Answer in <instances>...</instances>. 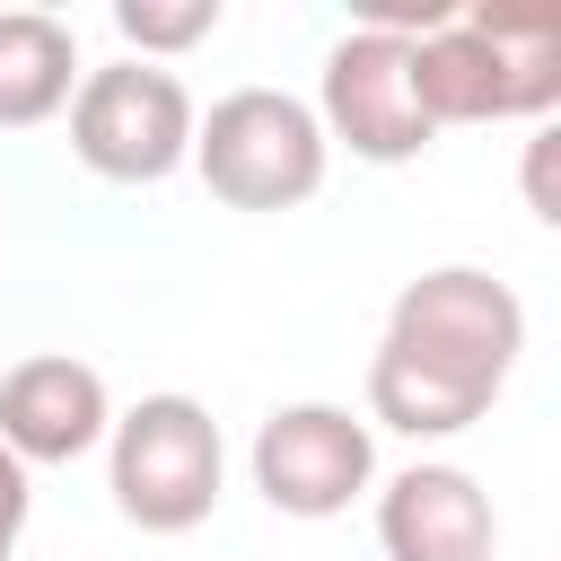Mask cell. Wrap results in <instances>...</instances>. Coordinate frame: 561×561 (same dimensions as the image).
I'll list each match as a JSON object with an SVG mask.
<instances>
[{
  "label": "cell",
  "instance_id": "obj_3",
  "mask_svg": "<svg viewBox=\"0 0 561 561\" xmlns=\"http://www.w3.org/2000/svg\"><path fill=\"white\" fill-rule=\"evenodd\" d=\"M219 482H228V438H219L202 394H140L131 412H114V430H105V491H114L123 526L193 535L219 508Z\"/></svg>",
  "mask_w": 561,
  "mask_h": 561
},
{
  "label": "cell",
  "instance_id": "obj_5",
  "mask_svg": "<svg viewBox=\"0 0 561 561\" xmlns=\"http://www.w3.org/2000/svg\"><path fill=\"white\" fill-rule=\"evenodd\" d=\"M70 158L88 175H105V184H167L175 167H193V88L167 61L79 70Z\"/></svg>",
  "mask_w": 561,
  "mask_h": 561
},
{
  "label": "cell",
  "instance_id": "obj_10",
  "mask_svg": "<svg viewBox=\"0 0 561 561\" xmlns=\"http://www.w3.org/2000/svg\"><path fill=\"white\" fill-rule=\"evenodd\" d=\"M79 96V35L53 9H0V131H35Z\"/></svg>",
  "mask_w": 561,
  "mask_h": 561
},
{
  "label": "cell",
  "instance_id": "obj_6",
  "mask_svg": "<svg viewBox=\"0 0 561 561\" xmlns=\"http://www.w3.org/2000/svg\"><path fill=\"white\" fill-rule=\"evenodd\" d=\"M316 123H324V149H351L368 167H403L421 158L438 131L412 96V35L394 26H351L333 53H324V88H316Z\"/></svg>",
  "mask_w": 561,
  "mask_h": 561
},
{
  "label": "cell",
  "instance_id": "obj_12",
  "mask_svg": "<svg viewBox=\"0 0 561 561\" xmlns=\"http://www.w3.org/2000/svg\"><path fill=\"white\" fill-rule=\"evenodd\" d=\"M26 508H35V491H26V465L0 447V561H18V535H26Z\"/></svg>",
  "mask_w": 561,
  "mask_h": 561
},
{
  "label": "cell",
  "instance_id": "obj_11",
  "mask_svg": "<svg viewBox=\"0 0 561 561\" xmlns=\"http://www.w3.org/2000/svg\"><path fill=\"white\" fill-rule=\"evenodd\" d=\"M131 61H167V53H193L219 35V0H123L114 9Z\"/></svg>",
  "mask_w": 561,
  "mask_h": 561
},
{
  "label": "cell",
  "instance_id": "obj_1",
  "mask_svg": "<svg viewBox=\"0 0 561 561\" xmlns=\"http://www.w3.org/2000/svg\"><path fill=\"white\" fill-rule=\"evenodd\" d=\"M526 351V298L482 263H430L394 289L386 333L368 351V421L394 438L473 430Z\"/></svg>",
  "mask_w": 561,
  "mask_h": 561
},
{
  "label": "cell",
  "instance_id": "obj_9",
  "mask_svg": "<svg viewBox=\"0 0 561 561\" xmlns=\"http://www.w3.org/2000/svg\"><path fill=\"white\" fill-rule=\"evenodd\" d=\"M377 552L386 561H491L500 508L465 465H403L377 491Z\"/></svg>",
  "mask_w": 561,
  "mask_h": 561
},
{
  "label": "cell",
  "instance_id": "obj_13",
  "mask_svg": "<svg viewBox=\"0 0 561 561\" xmlns=\"http://www.w3.org/2000/svg\"><path fill=\"white\" fill-rule=\"evenodd\" d=\"M552 149H561V131H535V140H526V210H535L543 228L561 219V193H552Z\"/></svg>",
  "mask_w": 561,
  "mask_h": 561
},
{
  "label": "cell",
  "instance_id": "obj_4",
  "mask_svg": "<svg viewBox=\"0 0 561 561\" xmlns=\"http://www.w3.org/2000/svg\"><path fill=\"white\" fill-rule=\"evenodd\" d=\"M193 167L228 210H298L324 193V123L289 88H228L210 114H193Z\"/></svg>",
  "mask_w": 561,
  "mask_h": 561
},
{
  "label": "cell",
  "instance_id": "obj_2",
  "mask_svg": "<svg viewBox=\"0 0 561 561\" xmlns=\"http://www.w3.org/2000/svg\"><path fill=\"white\" fill-rule=\"evenodd\" d=\"M412 96L430 131L447 123H543L561 105V18L552 9H447L412 35Z\"/></svg>",
  "mask_w": 561,
  "mask_h": 561
},
{
  "label": "cell",
  "instance_id": "obj_7",
  "mask_svg": "<svg viewBox=\"0 0 561 561\" xmlns=\"http://www.w3.org/2000/svg\"><path fill=\"white\" fill-rule=\"evenodd\" d=\"M245 473H254L263 508L316 526V517H342L377 482V430L351 403H280V412H263Z\"/></svg>",
  "mask_w": 561,
  "mask_h": 561
},
{
  "label": "cell",
  "instance_id": "obj_8",
  "mask_svg": "<svg viewBox=\"0 0 561 561\" xmlns=\"http://www.w3.org/2000/svg\"><path fill=\"white\" fill-rule=\"evenodd\" d=\"M114 430V394L88 359L70 351H35L0 377V447L35 473V465H79L88 447H105Z\"/></svg>",
  "mask_w": 561,
  "mask_h": 561
}]
</instances>
